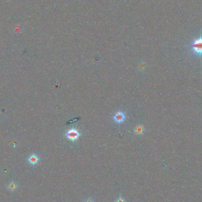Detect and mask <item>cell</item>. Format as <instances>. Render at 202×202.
Wrapping results in <instances>:
<instances>
[{
    "instance_id": "1",
    "label": "cell",
    "mask_w": 202,
    "mask_h": 202,
    "mask_svg": "<svg viewBox=\"0 0 202 202\" xmlns=\"http://www.w3.org/2000/svg\"><path fill=\"white\" fill-rule=\"evenodd\" d=\"M193 53L196 55H202V36H200L193 41L190 44Z\"/></svg>"
},
{
    "instance_id": "2",
    "label": "cell",
    "mask_w": 202,
    "mask_h": 202,
    "mask_svg": "<svg viewBox=\"0 0 202 202\" xmlns=\"http://www.w3.org/2000/svg\"><path fill=\"white\" fill-rule=\"evenodd\" d=\"M66 136L70 140L74 141L79 138V137L80 136V133L75 129H71V130H69L66 132Z\"/></svg>"
},
{
    "instance_id": "3",
    "label": "cell",
    "mask_w": 202,
    "mask_h": 202,
    "mask_svg": "<svg viewBox=\"0 0 202 202\" xmlns=\"http://www.w3.org/2000/svg\"><path fill=\"white\" fill-rule=\"evenodd\" d=\"M125 119V115L124 113L122 111H118L115 114L114 116V119L116 122L117 123H122L124 121Z\"/></svg>"
},
{
    "instance_id": "4",
    "label": "cell",
    "mask_w": 202,
    "mask_h": 202,
    "mask_svg": "<svg viewBox=\"0 0 202 202\" xmlns=\"http://www.w3.org/2000/svg\"><path fill=\"white\" fill-rule=\"evenodd\" d=\"M39 160L40 159H39V157L38 155H37L36 154H33L30 155L28 157V162L29 164H31V165L34 166V165H36L37 164H38Z\"/></svg>"
},
{
    "instance_id": "5",
    "label": "cell",
    "mask_w": 202,
    "mask_h": 202,
    "mask_svg": "<svg viewBox=\"0 0 202 202\" xmlns=\"http://www.w3.org/2000/svg\"><path fill=\"white\" fill-rule=\"evenodd\" d=\"M17 188V184L14 182H12L10 183V184L8 185V189L11 191H14L15 190H16Z\"/></svg>"
},
{
    "instance_id": "6",
    "label": "cell",
    "mask_w": 202,
    "mask_h": 202,
    "mask_svg": "<svg viewBox=\"0 0 202 202\" xmlns=\"http://www.w3.org/2000/svg\"><path fill=\"white\" fill-rule=\"evenodd\" d=\"M115 202H126V200H125V199L124 198V197L119 196V197H118V198H117L115 200Z\"/></svg>"
},
{
    "instance_id": "7",
    "label": "cell",
    "mask_w": 202,
    "mask_h": 202,
    "mask_svg": "<svg viewBox=\"0 0 202 202\" xmlns=\"http://www.w3.org/2000/svg\"><path fill=\"white\" fill-rule=\"evenodd\" d=\"M84 202H95L94 200H93V199H91V198H87V199H86L84 200Z\"/></svg>"
}]
</instances>
